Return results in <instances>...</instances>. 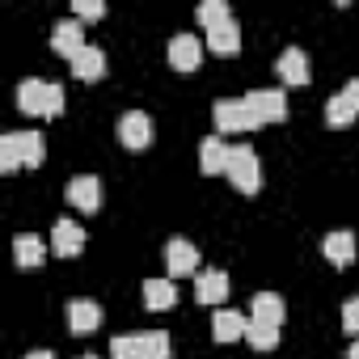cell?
Segmentation results:
<instances>
[{
  "instance_id": "6da1fadb",
  "label": "cell",
  "mask_w": 359,
  "mask_h": 359,
  "mask_svg": "<svg viewBox=\"0 0 359 359\" xmlns=\"http://www.w3.org/2000/svg\"><path fill=\"white\" fill-rule=\"evenodd\" d=\"M43 161H47V140L39 131H9L0 140V173H18L22 165L39 169Z\"/></svg>"
},
{
  "instance_id": "ac0fdd59",
  "label": "cell",
  "mask_w": 359,
  "mask_h": 359,
  "mask_svg": "<svg viewBox=\"0 0 359 359\" xmlns=\"http://www.w3.org/2000/svg\"><path fill=\"white\" fill-rule=\"evenodd\" d=\"M224 296H229V275L224 271H203L195 279V300L199 304H224Z\"/></svg>"
},
{
  "instance_id": "30bf717a",
  "label": "cell",
  "mask_w": 359,
  "mask_h": 359,
  "mask_svg": "<svg viewBox=\"0 0 359 359\" xmlns=\"http://www.w3.org/2000/svg\"><path fill=\"white\" fill-rule=\"evenodd\" d=\"M165 271H169V279L195 275V271H199V250H195L191 241H169V245H165Z\"/></svg>"
},
{
  "instance_id": "3957f363",
  "label": "cell",
  "mask_w": 359,
  "mask_h": 359,
  "mask_svg": "<svg viewBox=\"0 0 359 359\" xmlns=\"http://www.w3.org/2000/svg\"><path fill=\"white\" fill-rule=\"evenodd\" d=\"M229 182L241 195H258V187H262V165H258V152L250 144H237L233 148V156H229Z\"/></svg>"
},
{
  "instance_id": "9c48e42d",
  "label": "cell",
  "mask_w": 359,
  "mask_h": 359,
  "mask_svg": "<svg viewBox=\"0 0 359 359\" xmlns=\"http://www.w3.org/2000/svg\"><path fill=\"white\" fill-rule=\"evenodd\" d=\"M68 203H72L76 212L93 216V212L102 208V182H97V177H89V173L72 177V182H68Z\"/></svg>"
},
{
  "instance_id": "d4e9b609",
  "label": "cell",
  "mask_w": 359,
  "mask_h": 359,
  "mask_svg": "<svg viewBox=\"0 0 359 359\" xmlns=\"http://www.w3.org/2000/svg\"><path fill=\"white\" fill-rule=\"evenodd\" d=\"M245 342H250L254 351H275V346H279V330H275V325H258V321H250Z\"/></svg>"
},
{
  "instance_id": "cb8c5ba5",
  "label": "cell",
  "mask_w": 359,
  "mask_h": 359,
  "mask_svg": "<svg viewBox=\"0 0 359 359\" xmlns=\"http://www.w3.org/2000/svg\"><path fill=\"white\" fill-rule=\"evenodd\" d=\"M355 114H359V110H355L342 93H334V97L325 102V123H330V127H351V123H355Z\"/></svg>"
},
{
  "instance_id": "f546056e",
  "label": "cell",
  "mask_w": 359,
  "mask_h": 359,
  "mask_svg": "<svg viewBox=\"0 0 359 359\" xmlns=\"http://www.w3.org/2000/svg\"><path fill=\"white\" fill-rule=\"evenodd\" d=\"M342 97H346V102H351V106L359 110V76H355V81H351V85L342 89Z\"/></svg>"
},
{
  "instance_id": "1f68e13d",
  "label": "cell",
  "mask_w": 359,
  "mask_h": 359,
  "mask_svg": "<svg viewBox=\"0 0 359 359\" xmlns=\"http://www.w3.org/2000/svg\"><path fill=\"white\" fill-rule=\"evenodd\" d=\"M346 359H359V338L351 342V351H346Z\"/></svg>"
},
{
  "instance_id": "ba28073f",
  "label": "cell",
  "mask_w": 359,
  "mask_h": 359,
  "mask_svg": "<svg viewBox=\"0 0 359 359\" xmlns=\"http://www.w3.org/2000/svg\"><path fill=\"white\" fill-rule=\"evenodd\" d=\"M118 140H123V148H148L152 144V118L144 114V110H127L123 118H118Z\"/></svg>"
},
{
  "instance_id": "5bb4252c",
  "label": "cell",
  "mask_w": 359,
  "mask_h": 359,
  "mask_svg": "<svg viewBox=\"0 0 359 359\" xmlns=\"http://www.w3.org/2000/svg\"><path fill=\"white\" fill-rule=\"evenodd\" d=\"M102 325V304H93V300H68V330L72 334H93Z\"/></svg>"
},
{
  "instance_id": "4dcf8cb0",
  "label": "cell",
  "mask_w": 359,
  "mask_h": 359,
  "mask_svg": "<svg viewBox=\"0 0 359 359\" xmlns=\"http://www.w3.org/2000/svg\"><path fill=\"white\" fill-rule=\"evenodd\" d=\"M26 359H55V355H51V351H30Z\"/></svg>"
},
{
  "instance_id": "d6a6232c",
  "label": "cell",
  "mask_w": 359,
  "mask_h": 359,
  "mask_svg": "<svg viewBox=\"0 0 359 359\" xmlns=\"http://www.w3.org/2000/svg\"><path fill=\"white\" fill-rule=\"evenodd\" d=\"M81 359H97V355H81Z\"/></svg>"
},
{
  "instance_id": "44dd1931",
  "label": "cell",
  "mask_w": 359,
  "mask_h": 359,
  "mask_svg": "<svg viewBox=\"0 0 359 359\" xmlns=\"http://www.w3.org/2000/svg\"><path fill=\"white\" fill-rule=\"evenodd\" d=\"M144 304L156 309V313H169V309L177 304V287H173V279H148V283H144Z\"/></svg>"
},
{
  "instance_id": "8fae6325",
  "label": "cell",
  "mask_w": 359,
  "mask_h": 359,
  "mask_svg": "<svg viewBox=\"0 0 359 359\" xmlns=\"http://www.w3.org/2000/svg\"><path fill=\"white\" fill-rule=\"evenodd\" d=\"M81 250H85V229L72 224V220H55V229H51V254L76 258Z\"/></svg>"
},
{
  "instance_id": "7c38bea8",
  "label": "cell",
  "mask_w": 359,
  "mask_h": 359,
  "mask_svg": "<svg viewBox=\"0 0 359 359\" xmlns=\"http://www.w3.org/2000/svg\"><path fill=\"white\" fill-rule=\"evenodd\" d=\"M283 317H287V304H283V296H275V292H258L254 300H250V321H258V325H283Z\"/></svg>"
},
{
  "instance_id": "d6986e66",
  "label": "cell",
  "mask_w": 359,
  "mask_h": 359,
  "mask_svg": "<svg viewBox=\"0 0 359 359\" xmlns=\"http://www.w3.org/2000/svg\"><path fill=\"white\" fill-rule=\"evenodd\" d=\"M321 254H325L334 266H351V262H355V233H346V229L330 233V237L321 241Z\"/></svg>"
},
{
  "instance_id": "7a4b0ae2",
  "label": "cell",
  "mask_w": 359,
  "mask_h": 359,
  "mask_svg": "<svg viewBox=\"0 0 359 359\" xmlns=\"http://www.w3.org/2000/svg\"><path fill=\"white\" fill-rule=\"evenodd\" d=\"M18 106L34 118H60L64 114V89L51 85V81H22L18 85Z\"/></svg>"
},
{
  "instance_id": "5b68a950",
  "label": "cell",
  "mask_w": 359,
  "mask_h": 359,
  "mask_svg": "<svg viewBox=\"0 0 359 359\" xmlns=\"http://www.w3.org/2000/svg\"><path fill=\"white\" fill-rule=\"evenodd\" d=\"M241 102L250 106V114H254L258 127H266V123H283V118H287V97H283L279 89H250Z\"/></svg>"
},
{
  "instance_id": "4fadbf2b",
  "label": "cell",
  "mask_w": 359,
  "mask_h": 359,
  "mask_svg": "<svg viewBox=\"0 0 359 359\" xmlns=\"http://www.w3.org/2000/svg\"><path fill=\"white\" fill-rule=\"evenodd\" d=\"M279 76H283V85H309L313 81V68H309V55L300 51V47H287L283 55H279Z\"/></svg>"
},
{
  "instance_id": "277c9868",
  "label": "cell",
  "mask_w": 359,
  "mask_h": 359,
  "mask_svg": "<svg viewBox=\"0 0 359 359\" xmlns=\"http://www.w3.org/2000/svg\"><path fill=\"white\" fill-rule=\"evenodd\" d=\"M212 118H216V131H220V135H245V131L258 127L254 114H250V106L237 102V97H220V102L212 106Z\"/></svg>"
},
{
  "instance_id": "83f0119b",
  "label": "cell",
  "mask_w": 359,
  "mask_h": 359,
  "mask_svg": "<svg viewBox=\"0 0 359 359\" xmlns=\"http://www.w3.org/2000/svg\"><path fill=\"white\" fill-rule=\"evenodd\" d=\"M72 13H76L81 22H102V18H106V5H102V0H76Z\"/></svg>"
},
{
  "instance_id": "9a60e30c",
  "label": "cell",
  "mask_w": 359,
  "mask_h": 359,
  "mask_svg": "<svg viewBox=\"0 0 359 359\" xmlns=\"http://www.w3.org/2000/svg\"><path fill=\"white\" fill-rule=\"evenodd\" d=\"M245 330H250V317H245V313H237V309H216V317H212L216 342H237V338H245Z\"/></svg>"
},
{
  "instance_id": "e0dca14e",
  "label": "cell",
  "mask_w": 359,
  "mask_h": 359,
  "mask_svg": "<svg viewBox=\"0 0 359 359\" xmlns=\"http://www.w3.org/2000/svg\"><path fill=\"white\" fill-rule=\"evenodd\" d=\"M13 262H18L22 271H39V266L47 262V245H43L39 237H30V233H18V237H13Z\"/></svg>"
},
{
  "instance_id": "7402d4cb",
  "label": "cell",
  "mask_w": 359,
  "mask_h": 359,
  "mask_svg": "<svg viewBox=\"0 0 359 359\" xmlns=\"http://www.w3.org/2000/svg\"><path fill=\"white\" fill-rule=\"evenodd\" d=\"M72 76L76 81H102L106 76V55L97 47H85L76 60H72Z\"/></svg>"
},
{
  "instance_id": "8992f818",
  "label": "cell",
  "mask_w": 359,
  "mask_h": 359,
  "mask_svg": "<svg viewBox=\"0 0 359 359\" xmlns=\"http://www.w3.org/2000/svg\"><path fill=\"white\" fill-rule=\"evenodd\" d=\"M169 68H177V72H195L199 64H203V43L195 39V34H177V39H169Z\"/></svg>"
},
{
  "instance_id": "f1b7e54d",
  "label": "cell",
  "mask_w": 359,
  "mask_h": 359,
  "mask_svg": "<svg viewBox=\"0 0 359 359\" xmlns=\"http://www.w3.org/2000/svg\"><path fill=\"white\" fill-rule=\"evenodd\" d=\"M342 330L346 334H359V296L342 304Z\"/></svg>"
},
{
  "instance_id": "603a6c76",
  "label": "cell",
  "mask_w": 359,
  "mask_h": 359,
  "mask_svg": "<svg viewBox=\"0 0 359 359\" xmlns=\"http://www.w3.org/2000/svg\"><path fill=\"white\" fill-rule=\"evenodd\" d=\"M140 355H144V359H173L169 334H161V330H148V334H140Z\"/></svg>"
},
{
  "instance_id": "52a82bcc",
  "label": "cell",
  "mask_w": 359,
  "mask_h": 359,
  "mask_svg": "<svg viewBox=\"0 0 359 359\" xmlns=\"http://www.w3.org/2000/svg\"><path fill=\"white\" fill-rule=\"evenodd\" d=\"M89 43H85V26L81 22H55V30H51V51L55 55H64L68 64L85 51Z\"/></svg>"
},
{
  "instance_id": "ffe728a7",
  "label": "cell",
  "mask_w": 359,
  "mask_h": 359,
  "mask_svg": "<svg viewBox=\"0 0 359 359\" xmlns=\"http://www.w3.org/2000/svg\"><path fill=\"white\" fill-rule=\"evenodd\" d=\"M208 51L212 55H237L241 51V26L237 22H224V26L208 30Z\"/></svg>"
},
{
  "instance_id": "4316f807",
  "label": "cell",
  "mask_w": 359,
  "mask_h": 359,
  "mask_svg": "<svg viewBox=\"0 0 359 359\" xmlns=\"http://www.w3.org/2000/svg\"><path fill=\"white\" fill-rule=\"evenodd\" d=\"M110 359H144L140 355V334H118L110 342Z\"/></svg>"
},
{
  "instance_id": "2e32d148",
  "label": "cell",
  "mask_w": 359,
  "mask_h": 359,
  "mask_svg": "<svg viewBox=\"0 0 359 359\" xmlns=\"http://www.w3.org/2000/svg\"><path fill=\"white\" fill-rule=\"evenodd\" d=\"M229 156H233V148L224 144V140H203V148H199V169H203V177H216V173H229Z\"/></svg>"
},
{
  "instance_id": "484cf974",
  "label": "cell",
  "mask_w": 359,
  "mask_h": 359,
  "mask_svg": "<svg viewBox=\"0 0 359 359\" xmlns=\"http://www.w3.org/2000/svg\"><path fill=\"white\" fill-rule=\"evenodd\" d=\"M224 22H233L224 0H203V5H199V26H203V30H216V26H224Z\"/></svg>"
}]
</instances>
